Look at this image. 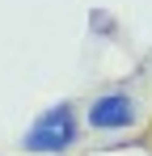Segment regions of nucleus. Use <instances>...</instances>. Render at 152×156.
Wrapping results in <instances>:
<instances>
[{
    "mask_svg": "<svg viewBox=\"0 0 152 156\" xmlns=\"http://www.w3.org/2000/svg\"><path fill=\"white\" fill-rule=\"evenodd\" d=\"M85 122L93 131H131L139 122V101L127 93V89H110L97 93L93 101L85 105Z\"/></svg>",
    "mask_w": 152,
    "mask_h": 156,
    "instance_id": "obj_2",
    "label": "nucleus"
},
{
    "mask_svg": "<svg viewBox=\"0 0 152 156\" xmlns=\"http://www.w3.org/2000/svg\"><path fill=\"white\" fill-rule=\"evenodd\" d=\"M80 139V118H76V105L72 101H55L47 105L21 135V152L34 156H63Z\"/></svg>",
    "mask_w": 152,
    "mask_h": 156,
    "instance_id": "obj_1",
    "label": "nucleus"
}]
</instances>
